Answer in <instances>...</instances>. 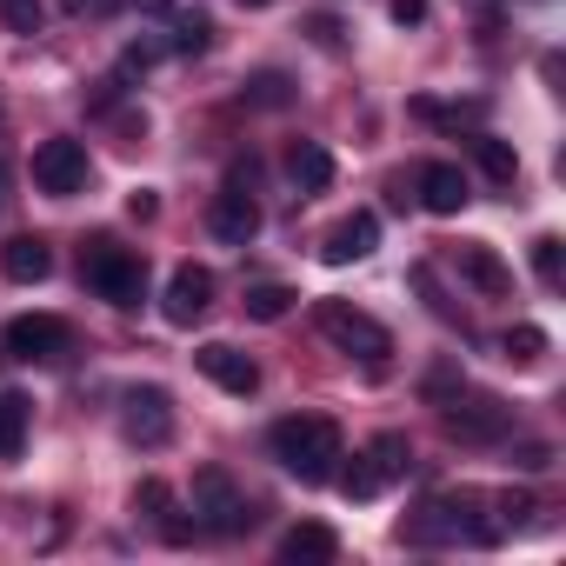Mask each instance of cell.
<instances>
[{"instance_id": "6da1fadb", "label": "cell", "mask_w": 566, "mask_h": 566, "mask_svg": "<svg viewBox=\"0 0 566 566\" xmlns=\"http://www.w3.org/2000/svg\"><path fill=\"white\" fill-rule=\"evenodd\" d=\"M266 447H273V460L287 467L301 486H327L334 467H340V427L327 413H287V420H273Z\"/></svg>"}, {"instance_id": "7a4b0ae2", "label": "cell", "mask_w": 566, "mask_h": 566, "mask_svg": "<svg viewBox=\"0 0 566 566\" xmlns=\"http://www.w3.org/2000/svg\"><path fill=\"white\" fill-rule=\"evenodd\" d=\"M81 280H87L107 307H140L147 301V260L134 247H120L114 233L81 240Z\"/></svg>"}, {"instance_id": "3957f363", "label": "cell", "mask_w": 566, "mask_h": 566, "mask_svg": "<svg viewBox=\"0 0 566 566\" xmlns=\"http://www.w3.org/2000/svg\"><path fill=\"white\" fill-rule=\"evenodd\" d=\"M314 321H321V334H327L334 347H347V354H360L374 374H387L394 334H387L374 314H360V307H347V301H321V307H314Z\"/></svg>"}, {"instance_id": "277c9868", "label": "cell", "mask_w": 566, "mask_h": 566, "mask_svg": "<svg viewBox=\"0 0 566 566\" xmlns=\"http://www.w3.org/2000/svg\"><path fill=\"white\" fill-rule=\"evenodd\" d=\"M260 513L247 506V493L233 486V473L227 467H200L193 473V526H207V533H247Z\"/></svg>"}, {"instance_id": "5b68a950", "label": "cell", "mask_w": 566, "mask_h": 566, "mask_svg": "<svg viewBox=\"0 0 566 566\" xmlns=\"http://www.w3.org/2000/svg\"><path fill=\"white\" fill-rule=\"evenodd\" d=\"M440 427H447L460 447H493V440L513 433V407L493 400V394H453V400L440 407Z\"/></svg>"}, {"instance_id": "8992f818", "label": "cell", "mask_w": 566, "mask_h": 566, "mask_svg": "<svg viewBox=\"0 0 566 566\" xmlns=\"http://www.w3.org/2000/svg\"><path fill=\"white\" fill-rule=\"evenodd\" d=\"M87 147L81 140H41L34 147V187L41 193H54V200H74V193H87Z\"/></svg>"}, {"instance_id": "52a82bcc", "label": "cell", "mask_w": 566, "mask_h": 566, "mask_svg": "<svg viewBox=\"0 0 566 566\" xmlns=\"http://www.w3.org/2000/svg\"><path fill=\"white\" fill-rule=\"evenodd\" d=\"M120 433L134 447H167L174 440V400H167V387H134L120 400Z\"/></svg>"}, {"instance_id": "ba28073f", "label": "cell", "mask_w": 566, "mask_h": 566, "mask_svg": "<svg viewBox=\"0 0 566 566\" xmlns=\"http://www.w3.org/2000/svg\"><path fill=\"white\" fill-rule=\"evenodd\" d=\"M74 347V327L61 321V314H21V321H8V354L14 360H61Z\"/></svg>"}, {"instance_id": "9c48e42d", "label": "cell", "mask_w": 566, "mask_h": 566, "mask_svg": "<svg viewBox=\"0 0 566 566\" xmlns=\"http://www.w3.org/2000/svg\"><path fill=\"white\" fill-rule=\"evenodd\" d=\"M207 233H213L220 247H253V233H260V200L233 180V187L207 207Z\"/></svg>"}, {"instance_id": "30bf717a", "label": "cell", "mask_w": 566, "mask_h": 566, "mask_svg": "<svg viewBox=\"0 0 566 566\" xmlns=\"http://www.w3.org/2000/svg\"><path fill=\"white\" fill-rule=\"evenodd\" d=\"M207 307H213V273H207V266H174L167 294H160V314H167L174 327H193Z\"/></svg>"}, {"instance_id": "8fae6325", "label": "cell", "mask_w": 566, "mask_h": 566, "mask_svg": "<svg viewBox=\"0 0 566 566\" xmlns=\"http://www.w3.org/2000/svg\"><path fill=\"white\" fill-rule=\"evenodd\" d=\"M193 367H200V374H207L213 387L240 394V400H247V394H260V367H253V360H247L240 347H227V340H207V347L193 354Z\"/></svg>"}, {"instance_id": "7c38bea8", "label": "cell", "mask_w": 566, "mask_h": 566, "mask_svg": "<svg viewBox=\"0 0 566 566\" xmlns=\"http://www.w3.org/2000/svg\"><path fill=\"white\" fill-rule=\"evenodd\" d=\"M413 187H420V207H427V213H440V220H453V213L473 200V187H467V174H460L453 160H427Z\"/></svg>"}, {"instance_id": "4fadbf2b", "label": "cell", "mask_w": 566, "mask_h": 566, "mask_svg": "<svg viewBox=\"0 0 566 566\" xmlns=\"http://www.w3.org/2000/svg\"><path fill=\"white\" fill-rule=\"evenodd\" d=\"M374 247H380V220H374V213H347V220L321 240V260H327V266H354V260H367Z\"/></svg>"}, {"instance_id": "5bb4252c", "label": "cell", "mask_w": 566, "mask_h": 566, "mask_svg": "<svg viewBox=\"0 0 566 566\" xmlns=\"http://www.w3.org/2000/svg\"><path fill=\"white\" fill-rule=\"evenodd\" d=\"M0 273L21 280V287H41V280L54 273V247L41 233H14L8 247H0Z\"/></svg>"}, {"instance_id": "9a60e30c", "label": "cell", "mask_w": 566, "mask_h": 566, "mask_svg": "<svg viewBox=\"0 0 566 566\" xmlns=\"http://www.w3.org/2000/svg\"><path fill=\"white\" fill-rule=\"evenodd\" d=\"M334 553H340V539H334V526H321V520H301V526L280 533V559H287V566H327Z\"/></svg>"}, {"instance_id": "2e32d148", "label": "cell", "mask_w": 566, "mask_h": 566, "mask_svg": "<svg viewBox=\"0 0 566 566\" xmlns=\"http://www.w3.org/2000/svg\"><path fill=\"white\" fill-rule=\"evenodd\" d=\"M460 273L473 280V287H480L486 301H506V294H513V273H506V260H500L493 247H480V240H473V247H460Z\"/></svg>"}, {"instance_id": "e0dca14e", "label": "cell", "mask_w": 566, "mask_h": 566, "mask_svg": "<svg viewBox=\"0 0 566 566\" xmlns=\"http://www.w3.org/2000/svg\"><path fill=\"white\" fill-rule=\"evenodd\" d=\"M287 174H294V187H307V193H327V187H334V154H327L321 140H294V154H287Z\"/></svg>"}, {"instance_id": "ac0fdd59", "label": "cell", "mask_w": 566, "mask_h": 566, "mask_svg": "<svg viewBox=\"0 0 566 566\" xmlns=\"http://www.w3.org/2000/svg\"><path fill=\"white\" fill-rule=\"evenodd\" d=\"M28 420H34V400L28 394H0V460H21Z\"/></svg>"}, {"instance_id": "d6986e66", "label": "cell", "mask_w": 566, "mask_h": 566, "mask_svg": "<svg viewBox=\"0 0 566 566\" xmlns=\"http://www.w3.org/2000/svg\"><path fill=\"white\" fill-rule=\"evenodd\" d=\"M347 460V453H340ZM334 486H340V500H380V473H374V460L360 453V460H347V467H334Z\"/></svg>"}, {"instance_id": "ffe728a7", "label": "cell", "mask_w": 566, "mask_h": 566, "mask_svg": "<svg viewBox=\"0 0 566 566\" xmlns=\"http://www.w3.org/2000/svg\"><path fill=\"white\" fill-rule=\"evenodd\" d=\"M473 154H480V174H486V180H500V187H513V180H520V154H513L506 140L480 134V140H473Z\"/></svg>"}, {"instance_id": "44dd1931", "label": "cell", "mask_w": 566, "mask_h": 566, "mask_svg": "<svg viewBox=\"0 0 566 566\" xmlns=\"http://www.w3.org/2000/svg\"><path fill=\"white\" fill-rule=\"evenodd\" d=\"M367 460H374V473H380V480H400V473L413 467V447H407V433H374Z\"/></svg>"}, {"instance_id": "7402d4cb", "label": "cell", "mask_w": 566, "mask_h": 566, "mask_svg": "<svg viewBox=\"0 0 566 566\" xmlns=\"http://www.w3.org/2000/svg\"><path fill=\"white\" fill-rule=\"evenodd\" d=\"M294 287H273V280H266V287H247V321H287L294 314Z\"/></svg>"}, {"instance_id": "603a6c76", "label": "cell", "mask_w": 566, "mask_h": 566, "mask_svg": "<svg viewBox=\"0 0 566 566\" xmlns=\"http://www.w3.org/2000/svg\"><path fill=\"white\" fill-rule=\"evenodd\" d=\"M240 101H247V107H287V101H294V81L266 67V74H253V81L240 87Z\"/></svg>"}, {"instance_id": "cb8c5ba5", "label": "cell", "mask_w": 566, "mask_h": 566, "mask_svg": "<svg viewBox=\"0 0 566 566\" xmlns=\"http://www.w3.org/2000/svg\"><path fill=\"white\" fill-rule=\"evenodd\" d=\"M207 41H213V21L200 8L193 14H174V41H167L174 54H207Z\"/></svg>"}, {"instance_id": "d4e9b609", "label": "cell", "mask_w": 566, "mask_h": 566, "mask_svg": "<svg viewBox=\"0 0 566 566\" xmlns=\"http://www.w3.org/2000/svg\"><path fill=\"white\" fill-rule=\"evenodd\" d=\"M500 360H513V367H539V360H546V334H539V327H513V334L500 340Z\"/></svg>"}, {"instance_id": "484cf974", "label": "cell", "mask_w": 566, "mask_h": 566, "mask_svg": "<svg viewBox=\"0 0 566 566\" xmlns=\"http://www.w3.org/2000/svg\"><path fill=\"white\" fill-rule=\"evenodd\" d=\"M0 21H8L14 34H41L48 8H41V0H0Z\"/></svg>"}, {"instance_id": "4316f807", "label": "cell", "mask_w": 566, "mask_h": 566, "mask_svg": "<svg viewBox=\"0 0 566 566\" xmlns=\"http://www.w3.org/2000/svg\"><path fill=\"white\" fill-rule=\"evenodd\" d=\"M307 41L327 48V54H340V48H347V28H340L334 14H307Z\"/></svg>"}, {"instance_id": "83f0119b", "label": "cell", "mask_w": 566, "mask_h": 566, "mask_svg": "<svg viewBox=\"0 0 566 566\" xmlns=\"http://www.w3.org/2000/svg\"><path fill=\"white\" fill-rule=\"evenodd\" d=\"M533 273L546 280V287H559V240H553V233L533 240Z\"/></svg>"}, {"instance_id": "f1b7e54d", "label": "cell", "mask_w": 566, "mask_h": 566, "mask_svg": "<svg viewBox=\"0 0 566 566\" xmlns=\"http://www.w3.org/2000/svg\"><path fill=\"white\" fill-rule=\"evenodd\" d=\"M174 506V486L167 480H140L134 486V513H167Z\"/></svg>"}, {"instance_id": "f546056e", "label": "cell", "mask_w": 566, "mask_h": 566, "mask_svg": "<svg viewBox=\"0 0 566 566\" xmlns=\"http://www.w3.org/2000/svg\"><path fill=\"white\" fill-rule=\"evenodd\" d=\"M513 467H520V473H546V467H553V447H546V440H520V447H513Z\"/></svg>"}, {"instance_id": "4dcf8cb0", "label": "cell", "mask_w": 566, "mask_h": 566, "mask_svg": "<svg viewBox=\"0 0 566 566\" xmlns=\"http://www.w3.org/2000/svg\"><path fill=\"white\" fill-rule=\"evenodd\" d=\"M154 61H160V48H154V41H134V48L120 54V81H134V74H147Z\"/></svg>"}, {"instance_id": "1f68e13d", "label": "cell", "mask_w": 566, "mask_h": 566, "mask_svg": "<svg viewBox=\"0 0 566 566\" xmlns=\"http://www.w3.org/2000/svg\"><path fill=\"white\" fill-rule=\"evenodd\" d=\"M154 520H160V539H167V546H187V539H193V520H187L180 506H167V513H154Z\"/></svg>"}, {"instance_id": "d6a6232c", "label": "cell", "mask_w": 566, "mask_h": 566, "mask_svg": "<svg viewBox=\"0 0 566 566\" xmlns=\"http://www.w3.org/2000/svg\"><path fill=\"white\" fill-rule=\"evenodd\" d=\"M500 513H506V526H526V520H533L539 506H533L526 493H500Z\"/></svg>"}, {"instance_id": "836d02e7", "label": "cell", "mask_w": 566, "mask_h": 566, "mask_svg": "<svg viewBox=\"0 0 566 566\" xmlns=\"http://www.w3.org/2000/svg\"><path fill=\"white\" fill-rule=\"evenodd\" d=\"M61 8H67L74 21H87V14L101 21V14H114V8H120V0H61Z\"/></svg>"}, {"instance_id": "e575fe53", "label": "cell", "mask_w": 566, "mask_h": 566, "mask_svg": "<svg viewBox=\"0 0 566 566\" xmlns=\"http://www.w3.org/2000/svg\"><path fill=\"white\" fill-rule=\"evenodd\" d=\"M387 14H394L400 28H420V21H427V0H394V8H387Z\"/></svg>"}, {"instance_id": "d590c367", "label": "cell", "mask_w": 566, "mask_h": 566, "mask_svg": "<svg viewBox=\"0 0 566 566\" xmlns=\"http://www.w3.org/2000/svg\"><path fill=\"white\" fill-rule=\"evenodd\" d=\"M127 213H134V220H154V213H160V200H154V187H140V193H127Z\"/></svg>"}, {"instance_id": "8d00e7d4", "label": "cell", "mask_w": 566, "mask_h": 566, "mask_svg": "<svg viewBox=\"0 0 566 566\" xmlns=\"http://www.w3.org/2000/svg\"><path fill=\"white\" fill-rule=\"evenodd\" d=\"M134 8H140V14H167V8H174V0H134Z\"/></svg>"}, {"instance_id": "74e56055", "label": "cell", "mask_w": 566, "mask_h": 566, "mask_svg": "<svg viewBox=\"0 0 566 566\" xmlns=\"http://www.w3.org/2000/svg\"><path fill=\"white\" fill-rule=\"evenodd\" d=\"M8 187H14V174H8V160H0V207H8Z\"/></svg>"}, {"instance_id": "f35d334b", "label": "cell", "mask_w": 566, "mask_h": 566, "mask_svg": "<svg viewBox=\"0 0 566 566\" xmlns=\"http://www.w3.org/2000/svg\"><path fill=\"white\" fill-rule=\"evenodd\" d=\"M240 8H266V0H240Z\"/></svg>"}]
</instances>
